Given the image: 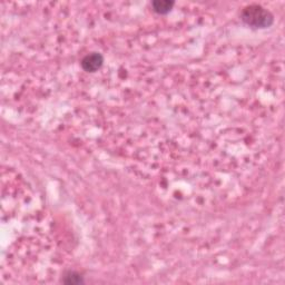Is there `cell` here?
I'll list each match as a JSON object with an SVG mask.
<instances>
[{"mask_svg":"<svg viewBox=\"0 0 285 285\" xmlns=\"http://www.w3.org/2000/svg\"><path fill=\"white\" fill-rule=\"evenodd\" d=\"M242 20L247 26L256 29H265L273 25L274 17L268 9L261 4H249L241 12Z\"/></svg>","mask_w":285,"mask_h":285,"instance_id":"cell-1","label":"cell"},{"mask_svg":"<svg viewBox=\"0 0 285 285\" xmlns=\"http://www.w3.org/2000/svg\"><path fill=\"white\" fill-rule=\"evenodd\" d=\"M104 64V57L99 53H90L87 54L86 56L81 59L80 65L82 70L87 72H95L97 71Z\"/></svg>","mask_w":285,"mask_h":285,"instance_id":"cell-2","label":"cell"},{"mask_svg":"<svg viewBox=\"0 0 285 285\" xmlns=\"http://www.w3.org/2000/svg\"><path fill=\"white\" fill-rule=\"evenodd\" d=\"M174 7V1L172 0H155L151 2V8L156 13L159 15H166Z\"/></svg>","mask_w":285,"mask_h":285,"instance_id":"cell-3","label":"cell"},{"mask_svg":"<svg viewBox=\"0 0 285 285\" xmlns=\"http://www.w3.org/2000/svg\"><path fill=\"white\" fill-rule=\"evenodd\" d=\"M63 282L65 284H80L84 282L82 277L79 274L75 272V271H68V272L64 275Z\"/></svg>","mask_w":285,"mask_h":285,"instance_id":"cell-4","label":"cell"}]
</instances>
